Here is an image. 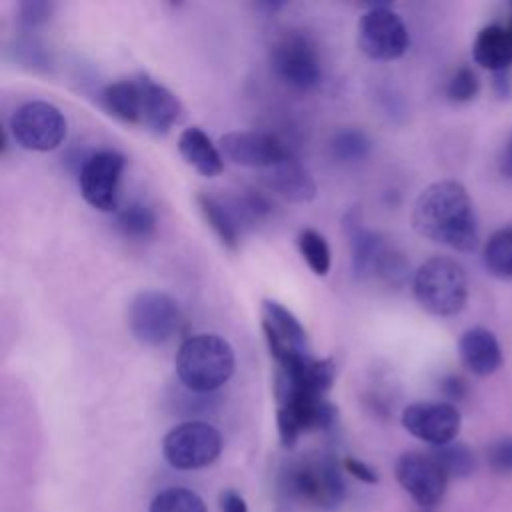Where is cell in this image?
Here are the masks:
<instances>
[{
  "mask_svg": "<svg viewBox=\"0 0 512 512\" xmlns=\"http://www.w3.org/2000/svg\"><path fill=\"white\" fill-rule=\"evenodd\" d=\"M260 324L268 350L276 364H284L302 356H310V342L300 320L280 302L262 300Z\"/></svg>",
  "mask_w": 512,
  "mask_h": 512,
  "instance_id": "obj_14",
  "label": "cell"
},
{
  "mask_svg": "<svg viewBox=\"0 0 512 512\" xmlns=\"http://www.w3.org/2000/svg\"><path fill=\"white\" fill-rule=\"evenodd\" d=\"M480 90V80L476 76V72L470 68V66H460L448 80V86H446V96L452 100V102H458V104H464V102H470L476 98Z\"/></svg>",
  "mask_w": 512,
  "mask_h": 512,
  "instance_id": "obj_30",
  "label": "cell"
},
{
  "mask_svg": "<svg viewBox=\"0 0 512 512\" xmlns=\"http://www.w3.org/2000/svg\"><path fill=\"white\" fill-rule=\"evenodd\" d=\"M118 228L128 238L144 240L156 230V214L142 202H130L118 212Z\"/></svg>",
  "mask_w": 512,
  "mask_h": 512,
  "instance_id": "obj_28",
  "label": "cell"
},
{
  "mask_svg": "<svg viewBox=\"0 0 512 512\" xmlns=\"http://www.w3.org/2000/svg\"><path fill=\"white\" fill-rule=\"evenodd\" d=\"M472 58L492 74L508 70L512 64V30L500 24L484 26L472 42Z\"/></svg>",
  "mask_w": 512,
  "mask_h": 512,
  "instance_id": "obj_20",
  "label": "cell"
},
{
  "mask_svg": "<svg viewBox=\"0 0 512 512\" xmlns=\"http://www.w3.org/2000/svg\"><path fill=\"white\" fill-rule=\"evenodd\" d=\"M440 388L448 400H462L466 396V382L460 376H446Z\"/></svg>",
  "mask_w": 512,
  "mask_h": 512,
  "instance_id": "obj_35",
  "label": "cell"
},
{
  "mask_svg": "<svg viewBox=\"0 0 512 512\" xmlns=\"http://www.w3.org/2000/svg\"><path fill=\"white\" fill-rule=\"evenodd\" d=\"M124 168L126 158L118 150L104 148L90 154L78 172L82 198L100 212H114L118 208Z\"/></svg>",
  "mask_w": 512,
  "mask_h": 512,
  "instance_id": "obj_10",
  "label": "cell"
},
{
  "mask_svg": "<svg viewBox=\"0 0 512 512\" xmlns=\"http://www.w3.org/2000/svg\"><path fill=\"white\" fill-rule=\"evenodd\" d=\"M500 170L506 178H512V138L504 150V156H502V162H500Z\"/></svg>",
  "mask_w": 512,
  "mask_h": 512,
  "instance_id": "obj_37",
  "label": "cell"
},
{
  "mask_svg": "<svg viewBox=\"0 0 512 512\" xmlns=\"http://www.w3.org/2000/svg\"><path fill=\"white\" fill-rule=\"evenodd\" d=\"M486 460L494 472L512 474V436L494 440L486 450Z\"/></svg>",
  "mask_w": 512,
  "mask_h": 512,
  "instance_id": "obj_31",
  "label": "cell"
},
{
  "mask_svg": "<svg viewBox=\"0 0 512 512\" xmlns=\"http://www.w3.org/2000/svg\"><path fill=\"white\" fill-rule=\"evenodd\" d=\"M410 44L404 20L386 4L368 8L358 20V48L360 52L378 62L400 58Z\"/></svg>",
  "mask_w": 512,
  "mask_h": 512,
  "instance_id": "obj_9",
  "label": "cell"
},
{
  "mask_svg": "<svg viewBox=\"0 0 512 512\" xmlns=\"http://www.w3.org/2000/svg\"><path fill=\"white\" fill-rule=\"evenodd\" d=\"M196 204L200 214L204 216L206 224L214 230L222 246L228 250H238L240 246V222H238V212L232 210L226 202L212 194H196Z\"/></svg>",
  "mask_w": 512,
  "mask_h": 512,
  "instance_id": "obj_22",
  "label": "cell"
},
{
  "mask_svg": "<svg viewBox=\"0 0 512 512\" xmlns=\"http://www.w3.org/2000/svg\"><path fill=\"white\" fill-rule=\"evenodd\" d=\"M416 304L440 318L456 316L468 302V278L464 268L446 256H432L412 274Z\"/></svg>",
  "mask_w": 512,
  "mask_h": 512,
  "instance_id": "obj_4",
  "label": "cell"
},
{
  "mask_svg": "<svg viewBox=\"0 0 512 512\" xmlns=\"http://www.w3.org/2000/svg\"><path fill=\"white\" fill-rule=\"evenodd\" d=\"M278 490L286 502L304 510L332 512L346 494L340 464L332 454H302L284 464Z\"/></svg>",
  "mask_w": 512,
  "mask_h": 512,
  "instance_id": "obj_2",
  "label": "cell"
},
{
  "mask_svg": "<svg viewBox=\"0 0 512 512\" xmlns=\"http://www.w3.org/2000/svg\"><path fill=\"white\" fill-rule=\"evenodd\" d=\"M100 102L108 114L126 122L138 124L140 120V86L138 78H124L108 84L100 92Z\"/></svg>",
  "mask_w": 512,
  "mask_h": 512,
  "instance_id": "obj_23",
  "label": "cell"
},
{
  "mask_svg": "<svg viewBox=\"0 0 512 512\" xmlns=\"http://www.w3.org/2000/svg\"><path fill=\"white\" fill-rule=\"evenodd\" d=\"M296 244H298V250H300L304 262L308 264V268L316 276H326L330 270V262H332V254H330V246H328L326 238L314 228H304L298 232Z\"/></svg>",
  "mask_w": 512,
  "mask_h": 512,
  "instance_id": "obj_26",
  "label": "cell"
},
{
  "mask_svg": "<svg viewBox=\"0 0 512 512\" xmlns=\"http://www.w3.org/2000/svg\"><path fill=\"white\" fill-rule=\"evenodd\" d=\"M430 454L442 466L448 478H466L476 470V456L472 448L464 442L454 440L450 444L432 448Z\"/></svg>",
  "mask_w": 512,
  "mask_h": 512,
  "instance_id": "obj_25",
  "label": "cell"
},
{
  "mask_svg": "<svg viewBox=\"0 0 512 512\" xmlns=\"http://www.w3.org/2000/svg\"><path fill=\"white\" fill-rule=\"evenodd\" d=\"M66 130L68 122L62 110L46 100L24 102L10 116V134L24 150H56L64 142Z\"/></svg>",
  "mask_w": 512,
  "mask_h": 512,
  "instance_id": "obj_6",
  "label": "cell"
},
{
  "mask_svg": "<svg viewBox=\"0 0 512 512\" xmlns=\"http://www.w3.org/2000/svg\"><path fill=\"white\" fill-rule=\"evenodd\" d=\"M220 512H248V506L238 492L224 490L220 494Z\"/></svg>",
  "mask_w": 512,
  "mask_h": 512,
  "instance_id": "obj_34",
  "label": "cell"
},
{
  "mask_svg": "<svg viewBox=\"0 0 512 512\" xmlns=\"http://www.w3.org/2000/svg\"><path fill=\"white\" fill-rule=\"evenodd\" d=\"M458 354L462 364L474 376H490L502 366V350L492 330L472 326L458 338Z\"/></svg>",
  "mask_w": 512,
  "mask_h": 512,
  "instance_id": "obj_17",
  "label": "cell"
},
{
  "mask_svg": "<svg viewBox=\"0 0 512 512\" xmlns=\"http://www.w3.org/2000/svg\"><path fill=\"white\" fill-rule=\"evenodd\" d=\"M148 512H208V508L194 490L170 486L152 498Z\"/></svg>",
  "mask_w": 512,
  "mask_h": 512,
  "instance_id": "obj_27",
  "label": "cell"
},
{
  "mask_svg": "<svg viewBox=\"0 0 512 512\" xmlns=\"http://www.w3.org/2000/svg\"><path fill=\"white\" fill-rule=\"evenodd\" d=\"M336 378V364L332 358L302 356L284 364H278L274 374V398L278 406L324 398Z\"/></svg>",
  "mask_w": 512,
  "mask_h": 512,
  "instance_id": "obj_7",
  "label": "cell"
},
{
  "mask_svg": "<svg viewBox=\"0 0 512 512\" xmlns=\"http://www.w3.org/2000/svg\"><path fill=\"white\" fill-rule=\"evenodd\" d=\"M400 422L408 434L438 448L456 440L462 416L448 400H422L408 404L402 410Z\"/></svg>",
  "mask_w": 512,
  "mask_h": 512,
  "instance_id": "obj_12",
  "label": "cell"
},
{
  "mask_svg": "<svg viewBox=\"0 0 512 512\" xmlns=\"http://www.w3.org/2000/svg\"><path fill=\"white\" fill-rule=\"evenodd\" d=\"M178 152L188 166H192L198 174L206 178H214L224 170V158L220 148L198 126L182 130L178 138Z\"/></svg>",
  "mask_w": 512,
  "mask_h": 512,
  "instance_id": "obj_21",
  "label": "cell"
},
{
  "mask_svg": "<svg viewBox=\"0 0 512 512\" xmlns=\"http://www.w3.org/2000/svg\"><path fill=\"white\" fill-rule=\"evenodd\" d=\"M220 152L226 160L244 168L268 170L288 158V150L268 132L234 130L220 138Z\"/></svg>",
  "mask_w": 512,
  "mask_h": 512,
  "instance_id": "obj_15",
  "label": "cell"
},
{
  "mask_svg": "<svg viewBox=\"0 0 512 512\" xmlns=\"http://www.w3.org/2000/svg\"><path fill=\"white\" fill-rule=\"evenodd\" d=\"M342 466H344V470L346 472H350L354 478H358L360 482H364V484H378V472L370 466V464H366V462H362V460H358V458H352V456H346L344 458V462H342Z\"/></svg>",
  "mask_w": 512,
  "mask_h": 512,
  "instance_id": "obj_33",
  "label": "cell"
},
{
  "mask_svg": "<svg viewBox=\"0 0 512 512\" xmlns=\"http://www.w3.org/2000/svg\"><path fill=\"white\" fill-rule=\"evenodd\" d=\"M394 476L404 492L424 510L438 506L446 494L448 476L430 452H404L394 464Z\"/></svg>",
  "mask_w": 512,
  "mask_h": 512,
  "instance_id": "obj_13",
  "label": "cell"
},
{
  "mask_svg": "<svg viewBox=\"0 0 512 512\" xmlns=\"http://www.w3.org/2000/svg\"><path fill=\"white\" fill-rule=\"evenodd\" d=\"M140 86V120L138 124L154 134H166L184 116V106L178 96L164 84L138 76Z\"/></svg>",
  "mask_w": 512,
  "mask_h": 512,
  "instance_id": "obj_16",
  "label": "cell"
},
{
  "mask_svg": "<svg viewBox=\"0 0 512 512\" xmlns=\"http://www.w3.org/2000/svg\"><path fill=\"white\" fill-rule=\"evenodd\" d=\"M236 356L228 340L218 334L188 336L174 358L178 380L192 392H214L234 374Z\"/></svg>",
  "mask_w": 512,
  "mask_h": 512,
  "instance_id": "obj_3",
  "label": "cell"
},
{
  "mask_svg": "<svg viewBox=\"0 0 512 512\" xmlns=\"http://www.w3.org/2000/svg\"><path fill=\"white\" fill-rule=\"evenodd\" d=\"M52 10H54V4L52 2H44V0H26L20 4L18 8V18L22 22L24 28H38L42 26L44 22L50 20L52 16Z\"/></svg>",
  "mask_w": 512,
  "mask_h": 512,
  "instance_id": "obj_32",
  "label": "cell"
},
{
  "mask_svg": "<svg viewBox=\"0 0 512 512\" xmlns=\"http://www.w3.org/2000/svg\"><path fill=\"white\" fill-rule=\"evenodd\" d=\"M182 326L180 304L162 290H142L128 306V328L144 346L170 342Z\"/></svg>",
  "mask_w": 512,
  "mask_h": 512,
  "instance_id": "obj_5",
  "label": "cell"
},
{
  "mask_svg": "<svg viewBox=\"0 0 512 512\" xmlns=\"http://www.w3.org/2000/svg\"><path fill=\"white\" fill-rule=\"evenodd\" d=\"M262 182L268 190H272L276 196L294 202L304 204L314 200L316 196V182L310 176V172L292 156L284 158L276 166L264 170Z\"/></svg>",
  "mask_w": 512,
  "mask_h": 512,
  "instance_id": "obj_18",
  "label": "cell"
},
{
  "mask_svg": "<svg viewBox=\"0 0 512 512\" xmlns=\"http://www.w3.org/2000/svg\"><path fill=\"white\" fill-rule=\"evenodd\" d=\"M482 262L490 276L512 280V226H504L490 234L482 250Z\"/></svg>",
  "mask_w": 512,
  "mask_h": 512,
  "instance_id": "obj_24",
  "label": "cell"
},
{
  "mask_svg": "<svg viewBox=\"0 0 512 512\" xmlns=\"http://www.w3.org/2000/svg\"><path fill=\"white\" fill-rule=\"evenodd\" d=\"M344 230L350 240V250H352V270L356 278H366L374 276L376 264L384 250L388 248L386 240L368 228L362 226L358 210H350L348 216L344 218Z\"/></svg>",
  "mask_w": 512,
  "mask_h": 512,
  "instance_id": "obj_19",
  "label": "cell"
},
{
  "mask_svg": "<svg viewBox=\"0 0 512 512\" xmlns=\"http://www.w3.org/2000/svg\"><path fill=\"white\" fill-rule=\"evenodd\" d=\"M330 152L338 162H356L370 154V138L356 128H346L334 134Z\"/></svg>",
  "mask_w": 512,
  "mask_h": 512,
  "instance_id": "obj_29",
  "label": "cell"
},
{
  "mask_svg": "<svg viewBox=\"0 0 512 512\" xmlns=\"http://www.w3.org/2000/svg\"><path fill=\"white\" fill-rule=\"evenodd\" d=\"M270 64L284 84L298 90H310L322 78V66L314 44L298 32H288L272 44Z\"/></svg>",
  "mask_w": 512,
  "mask_h": 512,
  "instance_id": "obj_11",
  "label": "cell"
},
{
  "mask_svg": "<svg viewBox=\"0 0 512 512\" xmlns=\"http://www.w3.org/2000/svg\"><path fill=\"white\" fill-rule=\"evenodd\" d=\"M222 434L208 422L188 420L174 426L162 440V454L176 470H198L218 460Z\"/></svg>",
  "mask_w": 512,
  "mask_h": 512,
  "instance_id": "obj_8",
  "label": "cell"
},
{
  "mask_svg": "<svg viewBox=\"0 0 512 512\" xmlns=\"http://www.w3.org/2000/svg\"><path fill=\"white\" fill-rule=\"evenodd\" d=\"M492 88L496 92L498 98H508L512 94V80H510V72H494L492 76Z\"/></svg>",
  "mask_w": 512,
  "mask_h": 512,
  "instance_id": "obj_36",
  "label": "cell"
},
{
  "mask_svg": "<svg viewBox=\"0 0 512 512\" xmlns=\"http://www.w3.org/2000/svg\"><path fill=\"white\" fill-rule=\"evenodd\" d=\"M412 228L438 244L458 252L478 246L480 228L468 190L456 180H438L426 186L412 206Z\"/></svg>",
  "mask_w": 512,
  "mask_h": 512,
  "instance_id": "obj_1",
  "label": "cell"
}]
</instances>
